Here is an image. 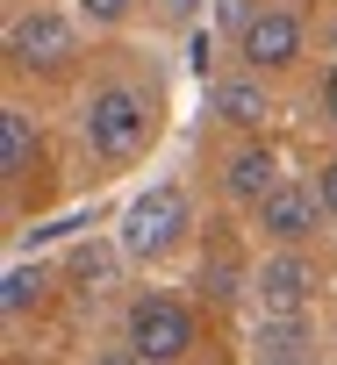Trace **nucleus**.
<instances>
[{"mask_svg": "<svg viewBox=\"0 0 337 365\" xmlns=\"http://www.w3.org/2000/svg\"><path fill=\"white\" fill-rule=\"evenodd\" d=\"M180 237H187V194L180 187H151V194L129 201V215H122V251L129 258H165Z\"/></svg>", "mask_w": 337, "mask_h": 365, "instance_id": "4", "label": "nucleus"}, {"mask_svg": "<svg viewBox=\"0 0 337 365\" xmlns=\"http://www.w3.org/2000/svg\"><path fill=\"white\" fill-rule=\"evenodd\" d=\"M201 287H208L216 301H230V294H237V258H230V251H216V265H201Z\"/></svg>", "mask_w": 337, "mask_h": 365, "instance_id": "13", "label": "nucleus"}, {"mask_svg": "<svg viewBox=\"0 0 337 365\" xmlns=\"http://www.w3.org/2000/svg\"><path fill=\"white\" fill-rule=\"evenodd\" d=\"M316 201H323V215L337 222V158H330V165H316Z\"/></svg>", "mask_w": 337, "mask_h": 365, "instance_id": "15", "label": "nucleus"}, {"mask_svg": "<svg viewBox=\"0 0 337 365\" xmlns=\"http://www.w3.org/2000/svg\"><path fill=\"white\" fill-rule=\"evenodd\" d=\"M258 230H266L280 251H301V244H316V230H323V201H316V187L287 179L280 194H266V201H258Z\"/></svg>", "mask_w": 337, "mask_h": 365, "instance_id": "6", "label": "nucleus"}, {"mask_svg": "<svg viewBox=\"0 0 337 365\" xmlns=\"http://www.w3.org/2000/svg\"><path fill=\"white\" fill-rule=\"evenodd\" d=\"M258 344H266L273 365H308V358H301V344H308L301 322H258Z\"/></svg>", "mask_w": 337, "mask_h": 365, "instance_id": "11", "label": "nucleus"}, {"mask_svg": "<svg viewBox=\"0 0 337 365\" xmlns=\"http://www.w3.org/2000/svg\"><path fill=\"white\" fill-rule=\"evenodd\" d=\"M208 115L230 122V129H266L273 122V93L258 72H237V79H216L208 86Z\"/></svg>", "mask_w": 337, "mask_h": 365, "instance_id": "8", "label": "nucleus"}, {"mask_svg": "<svg viewBox=\"0 0 337 365\" xmlns=\"http://www.w3.org/2000/svg\"><path fill=\"white\" fill-rule=\"evenodd\" d=\"M79 136H86V150L101 158V165H129V158H144L151 150V136H158V108H151V93H136V86H94V101H86V115H79Z\"/></svg>", "mask_w": 337, "mask_h": 365, "instance_id": "1", "label": "nucleus"}, {"mask_svg": "<svg viewBox=\"0 0 337 365\" xmlns=\"http://www.w3.org/2000/svg\"><path fill=\"white\" fill-rule=\"evenodd\" d=\"M36 165V122L22 108H0V179H29Z\"/></svg>", "mask_w": 337, "mask_h": 365, "instance_id": "10", "label": "nucleus"}, {"mask_svg": "<svg viewBox=\"0 0 337 365\" xmlns=\"http://www.w3.org/2000/svg\"><path fill=\"white\" fill-rule=\"evenodd\" d=\"M237 58H244V72H287L294 58H301V22L287 15V8H258L244 29H237Z\"/></svg>", "mask_w": 337, "mask_h": 365, "instance_id": "5", "label": "nucleus"}, {"mask_svg": "<svg viewBox=\"0 0 337 365\" xmlns=\"http://www.w3.org/2000/svg\"><path fill=\"white\" fill-rule=\"evenodd\" d=\"M251 287H258L266 322H301V308H308V294H316V265H308L301 251H280V258H266V272H258Z\"/></svg>", "mask_w": 337, "mask_h": 365, "instance_id": "7", "label": "nucleus"}, {"mask_svg": "<svg viewBox=\"0 0 337 365\" xmlns=\"http://www.w3.org/2000/svg\"><path fill=\"white\" fill-rule=\"evenodd\" d=\"M79 15H86L94 29H115V22L129 15V0H79Z\"/></svg>", "mask_w": 337, "mask_h": 365, "instance_id": "14", "label": "nucleus"}, {"mask_svg": "<svg viewBox=\"0 0 337 365\" xmlns=\"http://www.w3.org/2000/svg\"><path fill=\"white\" fill-rule=\"evenodd\" d=\"M223 187H230V201H244V208H258L266 194H280L287 179H280V158H273V143H244L237 158H230V172H223Z\"/></svg>", "mask_w": 337, "mask_h": 365, "instance_id": "9", "label": "nucleus"}, {"mask_svg": "<svg viewBox=\"0 0 337 365\" xmlns=\"http://www.w3.org/2000/svg\"><path fill=\"white\" fill-rule=\"evenodd\" d=\"M316 101H323V115H330V122H337V65H330V72H323V93H316Z\"/></svg>", "mask_w": 337, "mask_h": 365, "instance_id": "16", "label": "nucleus"}, {"mask_svg": "<svg viewBox=\"0 0 337 365\" xmlns=\"http://www.w3.org/2000/svg\"><path fill=\"white\" fill-rule=\"evenodd\" d=\"M8 58H15V72L58 79V72H72V58H79V36H72V22H65V15H51V8H29V15L8 29Z\"/></svg>", "mask_w": 337, "mask_h": 365, "instance_id": "3", "label": "nucleus"}, {"mask_svg": "<svg viewBox=\"0 0 337 365\" xmlns=\"http://www.w3.org/2000/svg\"><path fill=\"white\" fill-rule=\"evenodd\" d=\"M94 365H144L136 351H115V358H94Z\"/></svg>", "mask_w": 337, "mask_h": 365, "instance_id": "17", "label": "nucleus"}, {"mask_svg": "<svg viewBox=\"0 0 337 365\" xmlns=\"http://www.w3.org/2000/svg\"><path fill=\"white\" fill-rule=\"evenodd\" d=\"M187 344H194V315L173 294H136L129 301V351L144 365H173V358H187Z\"/></svg>", "mask_w": 337, "mask_h": 365, "instance_id": "2", "label": "nucleus"}, {"mask_svg": "<svg viewBox=\"0 0 337 365\" xmlns=\"http://www.w3.org/2000/svg\"><path fill=\"white\" fill-rule=\"evenodd\" d=\"M36 294H44V272H36V265H15V272H8V294H0V301H8V315H22Z\"/></svg>", "mask_w": 337, "mask_h": 365, "instance_id": "12", "label": "nucleus"}]
</instances>
